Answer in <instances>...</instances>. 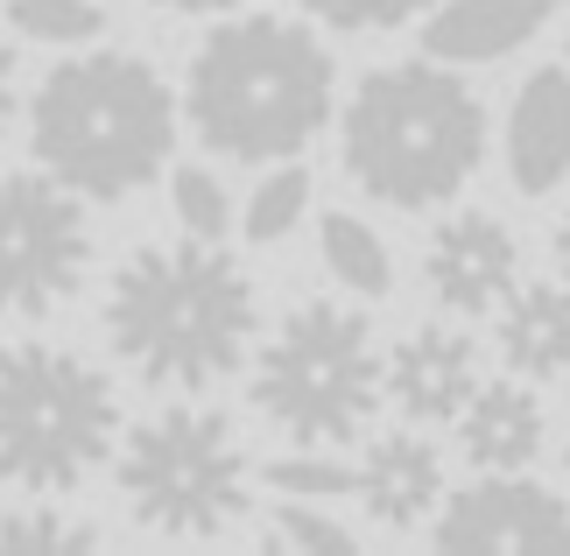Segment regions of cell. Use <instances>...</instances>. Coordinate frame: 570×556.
I'll use <instances>...</instances> for the list:
<instances>
[{"mask_svg": "<svg viewBox=\"0 0 570 556\" xmlns=\"http://www.w3.org/2000/svg\"><path fill=\"white\" fill-rule=\"evenodd\" d=\"M563 472H570V443H563Z\"/></svg>", "mask_w": 570, "mask_h": 556, "instance_id": "28", "label": "cell"}, {"mask_svg": "<svg viewBox=\"0 0 570 556\" xmlns=\"http://www.w3.org/2000/svg\"><path fill=\"white\" fill-rule=\"evenodd\" d=\"M436 500H444V458L423 437V422L360 443V507L381 528H423L436 515Z\"/></svg>", "mask_w": 570, "mask_h": 556, "instance_id": "12", "label": "cell"}, {"mask_svg": "<svg viewBox=\"0 0 570 556\" xmlns=\"http://www.w3.org/2000/svg\"><path fill=\"white\" fill-rule=\"evenodd\" d=\"M479 381H487V373H479V345L451 324H415L409 339H394V352H387V402L409 422H423V430L465 416Z\"/></svg>", "mask_w": 570, "mask_h": 556, "instance_id": "11", "label": "cell"}, {"mask_svg": "<svg viewBox=\"0 0 570 556\" xmlns=\"http://www.w3.org/2000/svg\"><path fill=\"white\" fill-rule=\"evenodd\" d=\"M479 163H487V106L444 57L381 64L345 99V169L394 212L451 205Z\"/></svg>", "mask_w": 570, "mask_h": 556, "instance_id": "4", "label": "cell"}, {"mask_svg": "<svg viewBox=\"0 0 570 556\" xmlns=\"http://www.w3.org/2000/svg\"><path fill=\"white\" fill-rule=\"evenodd\" d=\"M296 218H311V169H268L247 197V240L254 247H275V240L296 233Z\"/></svg>", "mask_w": 570, "mask_h": 556, "instance_id": "19", "label": "cell"}, {"mask_svg": "<svg viewBox=\"0 0 570 556\" xmlns=\"http://www.w3.org/2000/svg\"><path fill=\"white\" fill-rule=\"evenodd\" d=\"M332 50L282 14H239L190 50L184 114L226 163H289L332 120Z\"/></svg>", "mask_w": 570, "mask_h": 556, "instance_id": "2", "label": "cell"}, {"mask_svg": "<svg viewBox=\"0 0 570 556\" xmlns=\"http://www.w3.org/2000/svg\"><path fill=\"white\" fill-rule=\"evenodd\" d=\"M148 8H169V14H226L239 0H148Z\"/></svg>", "mask_w": 570, "mask_h": 556, "instance_id": "26", "label": "cell"}, {"mask_svg": "<svg viewBox=\"0 0 570 556\" xmlns=\"http://www.w3.org/2000/svg\"><path fill=\"white\" fill-rule=\"evenodd\" d=\"M317 254H324V269L353 289V296L387 303V289H394V254H387V240L366 226V218L324 212V218H317Z\"/></svg>", "mask_w": 570, "mask_h": 556, "instance_id": "17", "label": "cell"}, {"mask_svg": "<svg viewBox=\"0 0 570 556\" xmlns=\"http://www.w3.org/2000/svg\"><path fill=\"white\" fill-rule=\"evenodd\" d=\"M508 176L521 197H550L570 176V71L542 64L508 106Z\"/></svg>", "mask_w": 570, "mask_h": 556, "instance_id": "13", "label": "cell"}, {"mask_svg": "<svg viewBox=\"0 0 570 556\" xmlns=\"http://www.w3.org/2000/svg\"><path fill=\"white\" fill-rule=\"evenodd\" d=\"M127 515L156 536H226V528L247 515V451H239V430L226 409L205 402H177L141 416L135 430L120 437L114 451Z\"/></svg>", "mask_w": 570, "mask_h": 556, "instance_id": "7", "label": "cell"}, {"mask_svg": "<svg viewBox=\"0 0 570 556\" xmlns=\"http://www.w3.org/2000/svg\"><path fill=\"white\" fill-rule=\"evenodd\" d=\"M261 479H268L275 494H289V500H360V465L317 451V443L296 451V458H268Z\"/></svg>", "mask_w": 570, "mask_h": 556, "instance_id": "20", "label": "cell"}, {"mask_svg": "<svg viewBox=\"0 0 570 556\" xmlns=\"http://www.w3.org/2000/svg\"><path fill=\"white\" fill-rule=\"evenodd\" d=\"M324 29H345V36H374V29H402V21L430 14L436 0H303Z\"/></svg>", "mask_w": 570, "mask_h": 556, "instance_id": "24", "label": "cell"}, {"mask_svg": "<svg viewBox=\"0 0 570 556\" xmlns=\"http://www.w3.org/2000/svg\"><path fill=\"white\" fill-rule=\"evenodd\" d=\"M557 0H444L423 21V57L444 64H500L529 36H542Z\"/></svg>", "mask_w": 570, "mask_h": 556, "instance_id": "15", "label": "cell"}, {"mask_svg": "<svg viewBox=\"0 0 570 556\" xmlns=\"http://www.w3.org/2000/svg\"><path fill=\"white\" fill-rule=\"evenodd\" d=\"M36 163L71 184L85 205H114L156 184L177 148V99L135 50H78L29 92Z\"/></svg>", "mask_w": 570, "mask_h": 556, "instance_id": "3", "label": "cell"}, {"mask_svg": "<svg viewBox=\"0 0 570 556\" xmlns=\"http://www.w3.org/2000/svg\"><path fill=\"white\" fill-rule=\"evenodd\" d=\"M268 549H303V556H353L360 536L332 515H317L311 500H282L268 515Z\"/></svg>", "mask_w": 570, "mask_h": 556, "instance_id": "22", "label": "cell"}, {"mask_svg": "<svg viewBox=\"0 0 570 556\" xmlns=\"http://www.w3.org/2000/svg\"><path fill=\"white\" fill-rule=\"evenodd\" d=\"M8 120H14V42L0 29V135H8Z\"/></svg>", "mask_w": 570, "mask_h": 556, "instance_id": "25", "label": "cell"}, {"mask_svg": "<svg viewBox=\"0 0 570 556\" xmlns=\"http://www.w3.org/2000/svg\"><path fill=\"white\" fill-rule=\"evenodd\" d=\"M106 345L141 373L148 388L197 394L247 360L261 331L254 275L218 240H148L106 275Z\"/></svg>", "mask_w": 570, "mask_h": 556, "instance_id": "1", "label": "cell"}, {"mask_svg": "<svg viewBox=\"0 0 570 556\" xmlns=\"http://www.w3.org/2000/svg\"><path fill=\"white\" fill-rule=\"evenodd\" d=\"M8 29L42 50H78L106 36V0H8Z\"/></svg>", "mask_w": 570, "mask_h": 556, "instance_id": "18", "label": "cell"}, {"mask_svg": "<svg viewBox=\"0 0 570 556\" xmlns=\"http://www.w3.org/2000/svg\"><path fill=\"white\" fill-rule=\"evenodd\" d=\"M500 360L521 381H557L570 373V282H514L500 303Z\"/></svg>", "mask_w": 570, "mask_h": 556, "instance_id": "16", "label": "cell"}, {"mask_svg": "<svg viewBox=\"0 0 570 556\" xmlns=\"http://www.w3.org/2000/svg\"><path fill=\"white\" fill-rule=\"evenodd\" d=\"M92 275V218L50 169H0V318H50Z\"/></svg>", "mask_w": 570, "mask_h": 556, "instance_id": "8", "label": "cell"}, {"mask_svg": "<svg viewBox=\"0 0 570 556\" xmlns=\"http://www.w3.org/2000/svg\"><path fill=\"white\" fill-rule=\"evenodd\" d=\"M436 543L458 556H570V500L521 472H479L436 507Z\"/></svg>", "mask_w": 570, "mask_h": 556, "instance_id": "9", "label": "cell"}, {"mask_svg": "<svg viewBox=\"0 0 570 556\" xmlns=\"http://www.w3.org/2000/svg\"><path fill=\"white\" fill-rule=\"evenodd\" d=\"M92 543H99V528H85V521H71V515H57L50 500L0 515V549H92Z\"/></svg>", "mask_w": 570, "mask_h": 556, "instance_id": "23", "label": "cell"}, {"mask_svg": "<svg viewBox=\"0 0 570 556\" xmlns=\"http://www.w3.org/2000/svg\"><path fill=\"white\" fill-rule=\"evenodd\" d=\"M169 205H177V226L197 233V240H226V226H233V197L205 163L169 169Z\"/></svg>", "mask_w": 570, "mask_h": 556, "instance_id": "21", "label": "cell"}, {"mask_svg": "<svg viewBox=\"0 0 570 556\" xmlns=\"http://www.w3.org/2000/svg\"><path fill=\"white\" fill-rule=\"evenodd\" d=\"M423 282L451 318H493L521 282V247L493 212H451L423 240Z\"/></svg>", "mask_w": 570, "mask_h": 556, "instance_id": "10", "label": "cell"}, {"mask_svg": "<svg viewBox=\"0 0 570 556\" xmlns=\"http://www.w3.org/2000/svg\"><path fill=\"white\" fill-rule=\"evenodd\" d=\"M247 394L289 443H317V451L360 443L387 394V360H381L366 310L332 303V296L296 303L268 331V345L254 352Z\"/></svg>", "mask_w": 570, "mask_h": 556, "instance_id": "6", "label": "cell"}, {"mask_svg": "<svg viewBox=\"0 0 570 556\" xmlns=\"http://www.w3.org/2000/svg\"><path fill=\"white\" fill-rule=\"evenodd\" d=\"M458 443H465L472 472H529L550 443V416H542V394L508 373V381H479V394L458 416Z\"/></svg>", "mask_w": 570, "mask_h": 556, "instance_id": "14", "label": "cell"}, {"mask_svg": "<svg viewBox=\"0 0 570 556\" xmlns=\"http://www.w3.org/2000/svg\"><path fill=\"white\" fill-rule=\"evenodd\" d=\"M120 451L114 381L57 339L0 345V479L36 500L78 494Z\"/></svg>", "mask_w": 570, "mask_h": 556, "instance_id": "5", "label": "cell"}, {"mask_svg": "<svg viewBox=\"0 0 570 556\" xmlns=\"http://www.w3.org/2000/svg\"><path fill=\"white\" fill-rule=\"evenodd\" d=\"M550 247H557V269H563V282H570V212L557 218V240H550Z\"/></svg>", "mask_w": 570, "mask_h": 556, "instance_id": "27", "label": "cell"}]
</instances>
